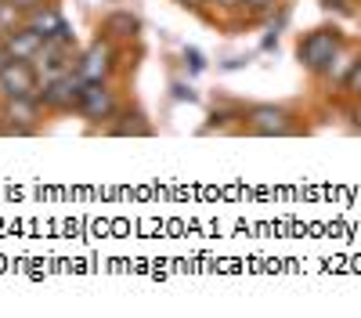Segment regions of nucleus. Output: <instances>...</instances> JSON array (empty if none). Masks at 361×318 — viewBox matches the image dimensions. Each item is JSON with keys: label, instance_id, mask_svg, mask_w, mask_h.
Masks as SVG:
<instances>
[{"label": "nucleus", "instance_id": "obj_3", "mask_svg": "<svg viewBox=\"0 0 361 318\" xmlns=\"http://www.w3.org/2000/svg\"><path fill=\"white\" fill-rule=\"evenodd\" d=\"M37 91V73L29 69V62L22 58H11L0 73V94L4 98H22V94H33Z\"/></svg>", "mask_w": 361, "mask_h": 318}, {"label": "nucleus", "instance_id": "obj_7", "mask_svg": "<svg viewBox=\"0 0 361 318\" xmlns=\"http://www.w3.org/2000/svg\"><path fill=\"white\" fill-rule=\"evenodd\" d=\"M109 58H112V51H109V44H94L87 54H83V62H80V76L83 80H102V73L109 69Z\"/></svg>", "mask_w": 361, "mask_h": 318}, {"label": "nucleus", "instance_id": "obj_12", "mask_svg": "<svg viewBox=\"0 0 361 318\" xmlns=\"http://www.w3.org/2000/svg\"><path fill=\"white\" fill-rule=\"evenodd\" d=\"M246 4H250V8H267L271 0H246Z\"/></svg>", "mask_w": 361, "mask_h": 318}, {"label": "nucleus", "instance_id": "obj_2", "mask_svg": "<svg viewBox=\"0 0 361 318\" xmlns=\"http://www.w3.org/2000/svg\"><path fill=\"white\" fill-rule=\"evenodd\" d=\"M336 51H340V37L322 29V33H311L304 44H300V62H304L311 73H329Z\"/></svg>", "mask_w": 361, "mask_h": 318}, {"label": "nucleus", "instance_id": "obj_1", "mask_svg": "<svg viewBox=\"0 0 361 318\" xmlns=\"http://www.w3.org/2000/svg\"><path fill=\"white\" fill-rule=\"evenodd\" d=\"M83 87H87V80L80 76V73H58L54 80H47L44 83V91H40V102L47 105V109H73V105H80V98H83Z\"/></svg>", "mask_w": 361, "mask_h": 318}, {"label": "nucleus", "instance_id": "obj_4", "mask_svg": "<svg viewBox=\"0 0 361 318\" xmlns=\"http://www.w3.org/2000/svg\"><path fill=\"white\" fill-rule=\"evenodd\" d=\"M80 112L87 116V120H102V116H109V112H112V94L102 87V80H90V83L83 87Z\"/></svg>", "mask_w": 361, "mask_h": 318}, {"label": "nucleus", "instance_id": "obj_10", "mask_svg": "<svg viewBox=\"0 0 361 318\" xmlns=\"http://www.w3.org/2000/svg\"><path fill=\"white\" fill-rule=\"evenodd\" d=\"M347 83H350V91H354V94H361V62H354V73H350Z\"/></svg>", "mask_w": 361, "mask_h": 318}, {"label": "nucleus", "instance_id": "obj_9", "mask_svg": "<svg viewBox=\"0 0 361 318\" xmlns=\"http://www.w3.org/2000/svg\"><path fill=\"white\" fill-rule=\"evenodd\" d=\"M105 29L112 37H134V29H137V22L130 18V15H112L109 22H105Z\"/></svg>", "mask_w": 361, "mask_h": 318}, {"label": "nucleus", "instance_id": "obj_5", "mask_svg": "<svg viewBox=\"0 0 361 318\" xmlns=\"http://www.w3.org/2000/svg\"><path fill=\"white\" fill-rule=\"evenodd\" d=\"M4 47H8V54H11V58H22V62H33V58L40 54V47H44V37L37 33L33 25H29V29H18V33H8Z\"/></svg>", "mask_w": 361, "mask_h": 318}, {"label": "nucleus", "instance_id": "obj_6", "mask_svg": "<svg viewBox=\"0 0 361 318\" xmlns=\"http://www.w3.org/2000/svg\"><path fill=\"white\" fill-rule=\"evenodd\" d=\"M4 116H8V120H11V127L18 123V127H25V130H29V127L37 123V116H40V102H37L33 94H22V98H11V102H8V112H4Z\"/></svg>", "mask_w": 361, "mask_h": 318}, {"label": "nucleus", "instance_id": "obj_8", "mask_svg": "<svg viewBox=\"0 0 361 318\" xmlns=\"http://www.w3.org/2000/svg\"><path fill=\"white\" fill-rule=\"evenodd\" d=\"M253 130L257 134H286L289 130L286 112H279V109H257L253 112Z\"/></svg>", "mask_w": 361, "mask_h": 318}, {"label": "nucleus", "instance_id": "obj_11", "mask_svg": "<svg viewBox=\"0 0 361 318\" xmlns=\"http://www.w3.org/2000/svg\"><path fill=\"white\" fill-rule=\"evenodd\" d=\"M8 4H15V8H37L40 0H8Z\"/></svg>", "mask_w": 361, "mask_h": 318}]
</instances>
